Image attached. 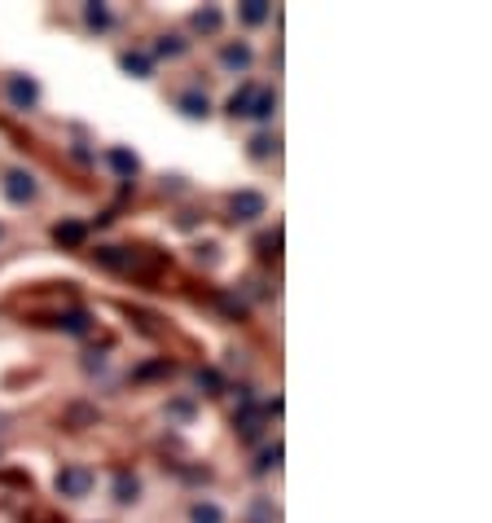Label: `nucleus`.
Masks as SVG:
<instances>
[{
  "label": "nucleus",
  "instance_id": "12",
  "mask_svg": "<svg viewBox=\"0 0 492 523\" xmlns=\"http://www.w3.org/2000/svg\"><path fill=\"white\" fill-rule=\"evenodd\" d=\"M251 97H255L251 84H246L242 93H233V97H229V115H233V119H238V115H251Z\"/></svg>",
  "mask_w": 492,
  "mask_h": 523
},
{
  "label": "nucleus",
  "instance_id": "22",
  "mask_svg": "<svg viewBox=\"0 0 492 523\" xmlns=\"http://www.w3.org/2000/svg\"><path fill=\"white\" fill-rule=\"evenodd\" d=\"M277 457H281V444H273V449L260 457V470H268V466H277Z\"/></svg>",
  "mask_w": 492,
  "mask_h": 523
},
{
  "label": "nucleus",
  "instance_id": "4",
  "mask_svg": "<svg viewBox=\"0 0 492 523\" xmlns=\"http://www.w3.org/2000/svg\"><path fill=\"white\" fill-rule=\"evenodd\" d=\"M233 216H238V220H255V216H264V194H251V190L233 194Z\"/></svg>",
  "mask_w": 492,
  "mask_h": 523
},
{
  "label": "nucleus",
  "instance_id": "18",
  "mask_svg": "<svg viewBox=\"0 0 492 523\" xmlns=\"http://www.w3.org/2000/svg\"><path fill=\"white\" fill-rule=\"evenodd\" d=\"M123 71H137L141 80H145V75H150V62H145L141 53H123Z\"/></svg>",
  "mask_w": 492,
  "mask_h": 523
},
{
  "label": "nucleus",
  "instance_id": "2",
  "mask_svg": "<svg viewBox=\"0 0 492 523\" xmlns=\"http://www.w3.org/2000/svg\"><path fill=\"white\" fill-rule=\"evenodd\" d=\"M9 101L18 110H31L36 101H40V88H36V80H22V75H14L9 80Z\"/></svg>",
  "mask_w": 492,
  "mask_h": 523
},
{
  "label": "nucleus",
  "instance_id": "10",
  "mask_svg": "<svg viewBox=\"0 0 492 523\" xmlns=\"http://www.w3.org/2000/svg\"><path fill=\"white\" fill-rule=\"evenodd\" d=\"M224 66L246 71V66H251V48H246V44H229V48H224Z\"/></svg>",
  "mask_w": 492,
  "mask_h": 523
},
{
  "label": "nucleus",
  "instance_id": "21",
  "mask_svg": "<svg viewBox=\"0 0 492 523\" xmlns=\"http://www.w3.org/2000/svg\"><path fill=\"white\" fill-rule=\"evenodd\" d=\"M273 150H277V145H273L268 137H255V141H251V154H255V159H264V154H273Z\"/></svg>",
  "mask_w": 492,
  "mask_h": 523
},
{
  "label": "nucleus",
  "instance_id": "13",
  "mask_svg": "<svg viewBox=\"0 0 492 523\" xmlns=\"http://www.w3.org/2000/svg\"><path fill=\"white\" fill-rule=\"evenodd\" d=\"M273 110H277V97H273V93H255V106H251V115H255V119H268Z\"/></svg>",
  "mask_w": 492,
  "mask_h": 523
},
{
  "label": "nucleus",
  "instance_id": "17",
  "mask_svg": "<svg viewBox=\"0 0 492 523\" xmlns=\"http://www.w3.org/2000/svg\"><path fill=\"white\" fill-rule=\"evenodd\" d=\"M194 27H198V31H216V27H220V9H202V14L194 18Z\"/></svg>",
  "mask_w": 492,
  "mask_h": 523
},
{
  "label": "nucleus",
  "instance_id": "6",
  "mask_svg": "<svg viewBox=\"0 0 492 523\" xmlns=\"http://www.w3.org/2000/svg\"><path fill=\"white\" fill-rule=\"evenodd\" d=\"M180 110H185L189 119H206L211 115V101H206V93H185L180 97Z\"/></svg>",
  "mask_w": 492,
  "mask_h": 523
},
{
  "label": "nucleus",
  "instance_id": "8",
  "mask_svg": "<svg viewBox=\"0 0 492 523\" xmlns=\"http://www.w3.org/2000/svg\"><path fill=\"white\" fill-rule=\"evenodd\" d=\"M137 492H141V484H137L132 475H119V480H115V502H119V506L137 502Z\"/></svg>",
  "mask_w": 492,
  "mask_h": 523
},
{
  "label": "nucleus",
  "instance_id": "7",
  "mask_svg": "<svg viewBox=\"0 0 492 523\" xmlns=\"http://www.w3.org/2000/svg\"><path fill=\"white\" fill-rule=\"evenodd\" d=\"M58 326L66 330V334H88V326H93V317L84 308H75V312H66V317H58Z\"/></svg>",
  "mask_w": 492,
  "mask_h": 523
},
{
  "label": "nucleus",
  "instance_id": "15",
  "mask_svg": "<svg viewBox=\"0 0 492 523\" xmlns=\"http://www.w3.org/2000/svg\"><path fill=\"white\" fill-rule=\"evenodd\" d=\"M242 18H246V22H264V18H268V5H264V0H246V5H242Z\"/></svg>",
  "mask_w": 492,
  "mask_h": 523
},
{
  "label": "nucleus",
  "instance_id": "20",
  "mask_svg": "<svg viewBox=\"0 0 492 523\" xmlns=\"http://www.w3.org/2000/svg\"><path fill=\"white\" fill-rule=\"evenodd\" d=\"M93 27H110V9H101V5H88V14H84Z\"/></svg>",
  "mask_w": 492,
  "mask_h": 523
},
{
  "label": "nucleus",
  "instance_id": "9",
  "mask_svg": "<svg viewBox=\"0 0 492 523\" xmlns=\"http://www.w3.org/2000/svg\"><path fill=\"white\" fill-rule=\"evenodd\" d=\"M189 519H194V523H224V510H220L216 502H198V506L189 510Z\"/></svg>",
  "mask_w": 492,
  "mask_h": 523
},
{
  "label": "nucleus",
  "instance_id": "11",
  "mask_svg": "<svg viewBox=\"0 0 492 523\" xmlns=\"http://www.w3.org/2000/svg\"><path fill=\"white\" fill-rule=\"evenodd\" d=\"M110 167L119 176H137V154H127V150H110Z\"/></svg>",
  "mask_w": 492,
  "mask_h": 523
},
{
  "label": "nucleus",
  "instance_id": "19",
  "mask_svg": "<svg viewBox=\"0 0 492 523\" xmlns=\"http://www.w3.org/2000/svg\"><path fill=\"white\" fill-rule=\"evenodd\" d=\"M97 259H101V264H106V269H119V264H123L119 247H101V251H97Z\"/></svg>",
  "mask_w": 492,
  "mask_h": 523
},
{
  "label": "nucleus",
  "instance_id": "16",
  "mask_svg": "<svg viewBox=\"0 0 492 523\" xmlns=\"http://www.w3.org/2000/svg\"><path fill=\"white\" fill-rule=\"evenodd\" d=\"M159 53L163 58H180V53H185V40H180V36H163L159 40Z\"/></svg>",
  "mask_w": 492,
  "mask_h": 523
},
{
  "label": "nucleus",
  "instance_id": "14",
  "mask_svg": "<svg viewBox=\"0 0 492 523\" xmlns=\"http://www.w3.org/2000/svg\"><path fill=\"white\" fill-rule=\"evenodd\" d=\"M198 387L206 391V396H220V391H224V383H220L216 370H198Z\"/></svg>",
  "mask_w": 492,
  "mask_h": 523
},
{
  "label": "nucleus",
  "instance_id": "1",
  "mask_svg": "<svg viewBox=\"0 0 492 523\" xmlns=\"http://www.w3.org/2000/svg\"><path fill=\"white\" fill-rule=\"evenodd\" d=\"M88 488H93V470L88 466H66L58 475V492L62 497H88Z\"/></svg>",
  "mask_w": 492,
  "mask_h": 523
},
{
  "label": "nucleus",
  "instance_id": "5",
  "mask_svg": "<svg viewBox=\"0 0 492 523\" xmlns=\"http://www.w3.org/2000/svg\"><path fill=\"white\" fill-rule=\"evenodd\" d=\"M84 233H88V229H84L80 220H62V224L53 229V242H58V247H80Z\"/></svg>",
  "mask_w": 492,
  "mask_h": 523
},
{
  "label": "nucleus",
  "instance_id": "3",
  "mask_svg": "<svg viewBox=\"0 0 492 523\" xmlns=\"http://www.w3.org/2000/svg\"><path fill=\"white\" fill-rule=\"evenodd\" d=\"M5 198H9V202H31V198H36V180H31L27 172H9V176H5Z\"/></svg>",
  "mask_w": 492,
  "mask_h": 523
}]
</instances>
